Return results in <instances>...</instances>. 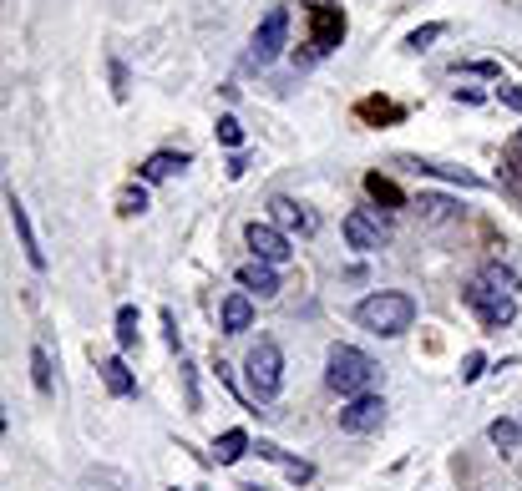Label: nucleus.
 <instances>
[{
    "label": "nucleus",
    "mask_w": 522,
    "mask_h": 491,
    "mask_svg": "<svg viewBox=\"0 0 522 491\" xmlns=\"http://www.w3.org/2000/svg\"><path fill=\"white\" fill-rule=\"evenodd\" d=\"M512 152H517V157H522V132H517V137H512Z\"/></svg>",
    "instance_id": "nucleus-31"
},
{
    "label": "nucleus",
    "mask_w": 522,
    "mask_h": 491,
    "mask_svg": "<svg viewBox=\"0 0 522 491\" xmlns=\"http://www.w3.org/2000/svg\"><path fill=\"white\" fill-rule=\"evenodd\" d=\"M244 385H249L254 400H274V395H279V385H284V355H279L274 340H259V345L249 350V360H244Z\"/></svg>",
    "instance_id": "nucleus-3"
},
{
    "label": "nucleus",
    "mask_w": 522,
    "mask_h": 491,
    "mask_svg": "<svg viewBox=\"0 0 522 491\" xmlns=\"http://www.w3.org/2000/svg\"><path fill=\"white\" fill-rule=\"evenodd\" d=\"M482 370H487V360H482V355H477V350H472V355H467V360H462V380H477V375H482Z\"/></svg>",
    "instance_id": "nucleus-30"
},
{
    "label": "nucleus",
    "mask_w": 522,
    "mask_h": 491,
    "mask_svg": "<svg viewBox=\"0 0 522 491\" xmlns=\"http://www.w3.org/2000/svg\"><path fill=\"white\" fill-rule=\"evenodd\" d=\"M142 208H147V193H142V188H127V193H122V213L132 218V213H142Z\"/></svg>",
    "instance_id": "nucleus-28"
},
{
    "label": "nucleus",
    "mask_w": 522,
    "mask_h": 491,
    "mask_svg": "<svg viewBox=\"0 0 522 491\" xmlns=\"http://www.w3.org/2000/svg\"><path fill=\"white\" fill-rule=\"evenodd\" d=\"M355 324L370 335H381V340H396L416 324V299L401 294V289H376L355 304Z\"/></svg>",
    "instance_id": "nucleus-1"
},
{
    "label": "nucleus",
    "mask_w": 522,
    "mask_h": 491,
    "mask_svg": "<svg viewBox=\"0 0 522 491\" xmlns=\"http://www.w3.org/2000/svg\"><path fill=\"white\" fill-rule=\"evenodd\" d=\"M325 385H330L335 395H345V400H355V395H376L381 365L370 360L365 350H355V345H330V355H325Z\"/></svg>",
    "instance_id": "nucleus-2"
},
{
    "label": "nucleus",
    "mask_w": 522,
    "mask_h": 491,
    "mask_svg": "<svg viewBox=\"0 0 522 491\" xmlns=\"http://www.w3.org/2000/svg\"><path fill=\"white\" fill-rule=\"evenodd\" d=\"M97 370H102V385H107L117 400H127V395L137 390V380H132V370H127V360H122V355H107Z\"/></svg>",
    "instance_id": "nucleus-14"
},
{
    "label": "nucleus",
    "mask_w": 522,
    "mask_h": 491,
    "mask_svg": "<svg viewBox=\"0 0 522 491\" xmlns=\"http://www.w3.org/2000/svg\"><path fill=\"white\" fill-rule=\"evenodd\" d=\"M482 279H487L492 289H502V294H517V274H512V269H502V264H487V269H482Z\"/></svg>",
    "instance_id": "nucleus-23"
},
{
    "label": "nucleus",
    "mask_w": 522,
    "mask_h": 491,
    "mask_svg": "<svg viewBox=\"0 0 522 491\" xmlns=\"http://www.w3.org/2000/svg\"><path fill=\"white\" fill-rule=\"evenodd\" d=\"M416 208L426 213V223H446V218H457V203L452 198H441V193H421Z\"/></svg>",
    "instance_id": "nucleus-18"
},
{
    "label": "nucleus",
    "mask_w": 522,
    "mask_h": 491,
    "mask_svg": "<svg viewBox=\"0 0 522 491\" xmlns=\"http://www.w3.org/2000/svg\"><path fill=\"white\" fill-rule=\"evenodd\" d=\"M497 102H502L507 112L522 117V87H517V81H497Z\"/></svg>",
    "instance_id": "nucleus-24"
},
{
    "label": "nucleus",
    "mask_w": 522,
    "mask_h": 491,
    "mask_svg": "<svg viewBox=\"0 0 522 491\" xmlns=\"http://www.w3.org/2000/svg\"><path fill=\"white\" fill-rule=\"evenodd\" d=\"M441 31H446V26H421V31L406 36V46H411V51H426L431 41H441Z\"/></svg>",
    "instance_id": "nucleus-27"
},
{
    "label": "nucleus",
    "mask_w": 522,
    "mask_h": 491,
    "mask_svg": "<svg viewBox=\"0 0 522 491\" xmlns=\"http://www.w3.org/2000/svg\"><path fill=\"white\" fill-rule=\"evenodd\" d=\"M462 71H472V76H492V81H502V71H497V61H467Z\"/></svg>",
    "instance_id": "nucleus-29"
},
{
    "label": "nucleus",
    "mask_w": 522,
    "mask_h": 491,
    "mask_svg": "<svg viewBox=\"0 0 522 491\" xmlns=\"http://www.w3.org/2000/svg\"><path fill=\"white\" fill-rule=\"evenodd\" d=\"M340 41H345V16H340V6L320 0L315 6V51H335Z\"/></svg>",
    "instance_id": "nucleus-9"
},
{
    "label": "nucleus",
    "mask_w": 522,
    "mask_h": 491,
    "mask_svg": "<svg viewBox=\"0 0 522 491\" xmlns=\"http://www.w3.org/2000/svg\"><path fill=\"white\" fill-rule=\"evenodd\" d=\"M244 491H264V486H244Z\"/></svg>",
    "instance_id": "nucleus-32"
},
{
    "label": "nucleus",
    "mask_w": 522,
    "mask_h": 491,
    "mask_svg": "<svg viewBox=\"0 0 522 491\" xmlns=\"http://www.w3.org/2000/svg\"><path fill=\"white\" fill-rule=\"evenodd\" d=\"M239 284H244L249 294H259V299H274V294H279V274H274V264H259V259L239 269Z\"/></svg>",
    "instance_id": "nucleus-12"
},
{
    "label": "nucleus",
    "mask_w": 522,
    "mask_h": 491,
    "mask_svg": "<svg viewBox=\"0 0 522 491\" xmlns=\"http://www.w3.org/2000/svg\"><path fill=\"white\" fill-rule=\"evenodd\" d=\"M218 142H223V147H239V142H244L239 117H218Z\"/></svg>",
    "instance_id": "nucleus-25"
},
{
    "label": "nucleus",
    "mask_w": 522,
    "mask_h": 491,
    "mask_svg": "<svg viewBox=\"0 0 522 491\" xmlns=\"http://www.w3.org/2000/svg\"><path fill=\"white\" fill-rule=\"evenodd\" d=\"M284 41H289V11L284 6H269L264 21H259V31H254V61L259 66L279 61L284 56Z\"/></svg>",
    "instance_id": "nucleus-6"
},
{
    "label": "nucleus",
    "mask_w": 522,
    "mask_h": 491,
    "mask_svg": "<svg viewBox=\"0 0 522 491\" xmlns=\"http://www.w3.org/2000/svg\"><path fill=\"white\" fill-rule=\"evenodd\" d=\"M269 218H274L284 233H294V228H300V233H315V218H310L300 203H294V198H269Z\"/></svg>",
    "instance_id": "nucleus-11"
},
{
    "label": "nucleus",
    "mask_w": 522,
    "mask_h": 491,
    "mask_svg": "<svg viewBox=\"0 0 522 491\" xmlns=\"http://www.w3.org/2000/svg\"><path fill=\"white\" fill-rule=\"evenodd\" d=\"M117 345H122V350L137 345V309H132V304L117 309Z\"/></svg>",
    "instance_id": "nucleus-21"
},
{
    "label": "nucleus",
    "mask_w": 522,
    "mask_h": 491,
    "mask_svg": "<svg viewBox=\"0 0 522 491\" xmlns=\"http://www.w3.org/2000/svg\"><path fill=\"white\" fill-rule=\"evenodd\" d=\"M218 314H223V335H244L249 324H254V304H249V294H229Z\"/></svg>",
    "instance_id": "nucleus-13"
},
{
    "label": "nucleus",
    "mask_w": 522,
    "mask_h": 491,
    "mask_svg": "<svg viewBox=\"0 0 522 491\" xmlns=\"http://www.w3.org/2000/svg\"><path fill=\"white\" fill-rule=\"evenodd\" d=\"M244 243L254 249V259L259 264H284L294 249H289V233L279 228V223H249L244 228Z\"/></svg>",
    "instance_id": "nucleus-7"
},
{
    "label": "nucleus",
    "mask_w": 522,
    "mask_h": 491,
    "mask_svg": "<svg viewBox=\"0 0 522 491\" xmlns=\"http://www.w3.org/2000/svg\"><path fill=\"white\" fill-rule=\"evenodd\" d=\"M168 491H178V486H168Z\"/></svg>",
    "instance_id": "nucleus-33"
},
{
    "label": "nucleus",
    "mask_w": 522,
    "mask_h": 491,
    "mask_svg": "<svg viewBox=\"0 0 522 491\" xmlns=\"http://www.w3.org/2000/svg\"><path fill=\"white\" fill-rule=\"evenodd\" d=\"M381 426H386V400L381 395L345 400V411H340V431L345 436H370V431H381Z\"/></svg>",
    "instance_id": "nucleus-5"
},
{
    "label": "nucleus",
    "mask_w": 522,
    "mask_h": 491,
    "mask_svg": "<svg viewBox=\"0 0 522 491\" xmlns=\"http://www.w3.org/2000/svg\"><path fill=\"white\" fill-rule=\"evenodd\" d=\"M31 380H36V390H41V395H51V355H46L41 345L31 350Z\"/></svg>",
    "instance_id": "nucleus-22"
},
{
    "label": "nucleus",
    "mask_w": 522,
    "mask_h": 491,
    "mask_svg": "<svg viewBox=\"0 0 522 491\" xmlns=\"http://www.w3.org/2000/svg\"><path fill=\"white\" fill-rule=\"evenodd\" d=\"M183 168H188V152H153V157L142 162V178L147 183H163V178H173Z\"/></svg>",
    "instance_id": "nucleus-15"
},
{
    "label": "nucleus",
    "mask_w": 522,
    "mask_h": 491,
    "mask_svg": "<svg viewBox=\"0 0 522 491\" xmlns=\"http://www.w3.org/2000/svg\"><path fill=\"white\" fill-rule=\"evenodd\" d=\"M487 441H492L497 451H517V446H522V426H517V421H492V426H487Z\"/></svg>",
    "instance_id": "nucleus-20"
},
{
    "label": "nucleus",
    "mask_w": 522,
    "mask_h": 491,
    "mask_svg": "<svg viewBox=\"0 0 522 491\" xmlns=\"http://www.w3.org/2000/svg\"><path fill=\"white\" fill-rule=\"evenodd\" d=\"M462 299L477 309V319L487 324V330H502V324H512V314H517V294H502V289H492L482 274H477V279H467Z\"/></svg>",
    "instance_id": "nucleus-4"
},
{
    "label": "nucleus",
    "mask_w": 522,
    "mask_h": 491,
    "mask_svg": "<svg viewBox=\"0 0 522 491\" xmlns=\"http://www.w3.org/2000/svg\"><path fill=\"white\" fill-rule=\"evenodd\" d=\"M411 168L426 173V178H446V183H462V188H482V178H472V173H462V168H446V162H421V157H411Z\"/></svg>",
    "instance_id": "nucleus-16"
},
{
    "label": "nucleus",
    "mask_w": 522,
    "mask_h": 491,
    "mask_svg": "<svg viewBox=\"0 0 522 491\" xmlns=\"http://www.w3.org/2000/svg\"><path fill=\"white\" fill-rule=\"evenodd\" d=\"M340 233H345V243L355 254H381L386 249V228L370 218L365 208H355V213H345V223H340Z\"/></svg>",
    "instance_id": "nucleus-8"
},
{
    "label": "nucleus",
    "mask_w": 522,
    "mask_h": 491,
    "mask_svg": "<svg viewBox=\"0 0 522 491\" xmlns=\"http://www.w3.org/2000/svg\"><path fill=\"white\" fill-rule=\"evenodd\" d=\"M244 451H249V436H244L239 426H234V431H223V436L213 441V456H218V466H234Z\"/></svg>",
    "instance_id": "nucleus-17"
},
{
    "label": "nucleus",
    "mask_w": 522,
    "mask_h": 491,
    "mask_svg": "<svg viewBox=\"0 0 522 491\" xmlns=\"http://www.w3.org/2000/svg\"><path fill=\"white\" fill-rule=\"evenodd\" d=\"M6 208H11V223H16V233H21V249H26L31 269H46V254H41V243H36V228H31V218H26V203L11 193V198H6Z\"/></svg>",
    "instance_id": "nucleus-10"
},
{
    "label": "nucleus",
    "mask_w": 522,
    "mask_h": 491,
    "mask_svg": "<svg viewBox=\"0 0 522 491\" xmlns=\"http://www.w3.org/2000/svg\"><path fill=\"white\" fill-rule=\"evenodd\" d=\"M274 461L284 466V476H289V481H310V476H315V471H310V461H294V456H284V451H279Z\"/></svg>",
    "instance_id": "nucleus-26"
},
{
    "label": "nucleus",
    "mask_w": 522,
    "mask_h": 491,
    "mask_svg": "<svg viewBox=\"0 0 522 491\" xmlns=\"http://www.w3.org/2000/svg\"><path fill=\"white\" fill-rule=\"evenodd\" d=\"M365 193L376 198V203H386V208H401V203H406L401 188H396L391 178H381V173H370V178H365Z\"/></svg>",
    "instance_id": "nucleus-19"
}]
</instances>
